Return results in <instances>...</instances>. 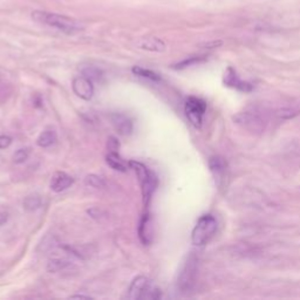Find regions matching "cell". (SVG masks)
I'll return each mask as SVG.
<instances>
[{
  "label": "cell",
  "instance_id": "obj_2",
  "mask_svg": "<svg viewBox=\"0 0 300 300\" xmlns=\"http://www.w3.org/2000/svg\"><path fill=\"white\" fill-rule=\"evenodd\" d=\"M237 125L242 126L243 128L249 130L251 133H263L266 129L269 118L265 109L258 106H252L238 113L234 118Z\"/></svg>",
  "mask_w": 300,
  "mask_h": 300
},
{
  "label": "cell",
  "instance_id": "obj_7",
  "mask_svg": "<svg viewBox=\"0 0 300 300\" xmlns=\"http://www.w3.org/2000/svg\"><path fill=\"white\" fill-rule=\"evenodd\" d=\"M185 115L196 128H201L203 123V116L207 111V105L198 97L191 96L185 102Z\"/></svg>",
  "mask_w": 300,
  "mask_h": 300
},
{
  "label": "cell",
  "instance_id": "obj_1",
  "mask_svg": "<svg viewBox=\"0 0 300 300\" xmlns=\"http://www.w3.org/2000/svg\"><path fill=\"white\" fill-rule=\"evenodd\" d=\"M32 19L39 24L54 27L66 34H75L77 32L83 30V25L80 21L58 13L34 11V12H32Z\"/></svg>",
  "mask_w": 300,
  "mask_h": 300
},
{
  "label": "cell",
  "instance_id": "obj_28",
  "mask_svg": "<svg viewBox=\"0 0 300 300\" xmlns=\"http://www.w3.org/2000/svg\"><path fill=\"white\" fill-rule=\"evenodd\" d=\"M70 298L73 299H90V297H88V295H82V294H77V295H72Z\"/></svg>",
  "mask_w": 300,
  "mask_h": 300
},
{
  "label": "cell",
  "instance_id": "obj_11",
  "mask_svg": "<svg viewBox=\"0 0 300 300\" xmlns=\"http://www.w3.org/2000/svg\"><path fill=\"white\" fill-rule=\"evenodd\" d=\"M73 184V178L66 172L58 171L53 175L51 179V189L54 192H61Z\"/></svg>",
  "mask_w": 300,
  "mask_h": 300
},
{
  "label": "cell",
  "instance_id": "obj_15",
  "mask_svg": "<svg viewBox=\"0 0 300 300\" xmlns=\"http://www.w3.org/2000/svg\"><path fill=\"white\" fill-rule=\"evenodd\" d=\"M209 164H210L211 171L215 174V177L217 179H221L222 176L225 174V168H227V163H225L223 158L218 156L210 158Z\"/></svg>",
  "mask_w": 300,
  "mask_h": 300
},
{
  "label": "cell",
  "instance_id": "obj_8",
  "mask_svg": "<svg viewBox=\"0 0 300 300\" xmlns=\"http://www.w3.org/2000/svg\"><path fill=\"white\" fill-rule=\"evenodd\" d=\"M72 88L74 93L84 101H89L94 95V86L91 83V80L83 75L77 76L73 80Z\"/></svg>",
  "mask_w": 300,
  "mask_h": 300
},
{
  "label": "cell",
  "instance_id": "obj_16",
  "mask_svg": "<svg viewBox=\"0 0 300 300\" xmlns=\"http://www.w3.org/2000/svg\"><path fill=\"white\" fill-rule=\"evenodd\" d=\"M56 141V134L53 130H46V132L41 133L40 136L38 137L37 143L39 147L41 148H47L49 146H52Z\"/></svg>",
  "mask_w": 300,
  "mask_h": 300
},
{
  "label": "cell",
  "instance_id": "obj_6",
  "mask_svg": "<svg viewBox=\"0 0 300 300\" xmlns=\"http://www.w3.org/2000/svg\"><path fill=\"white\" fill-rule=\"evenodd\" d=\"M197 265H198V260L195 255H189L186 257L177 279V285L181 292H189L192 290L193 285L196 283Z\"/></svg>",
  "mask_w": 300,
  "mask_h": 300
},
{
  "label": "cell",
  "instance_id": "obj_13",
  "mask_svg": "<svg viewBox=\"0 0 300 300\" xmlns=\"http://www.w3.org/2000/svg\"><path fill=\"white\" fill-rule=\"evenodd\" d=\"M106 160H107V163L111 165L114 170H118L121 172H126L128 170L127 168L129 167V162L127 163L126 161H123L118 153H108Z\"/></svg>",
  "mask_w": 300,
  "mask_h": 300
},
{
  "label": "cell",
  "instance_id": "obj_18",
  "mask_svg": "<svg viewBox=\"0 0 300 300\" xmlns=\"http://www.w3.org/2000/svg\"><path fill=\"white\" fill-rule=\"evenodd\" d=\"M69 262L65 258H53L47 264V270L49 272H58V271L65 269Z\"/></svg>",
  "mask_w": 300,
  "mask_h": 300
},
{
  "label": "cell",
  "instance_id": "obj_24",
  "mask_svg": "<svg viewBox=\"0 0 300 300\" xmlns=\"http://www.w3.org/2000/svg\"><path fill=\"white\" fill-rule=\"evenodd\" d=\"M202 58H192V59H189V60H184V61H182L181 63H177V65L175 66V68H185V67H188L190 65H193V63L196 62H199Z\"/></svg>",
  "mask_w": 300,
  "mask_h": 300
},
{
  "label": "cell",
  "instance_id": "obj_12",
  "mask_svg": "<svg viewBox=\"0 0 300 300\" xmlns=\"http://www.w3.org/2000/svg\"><path fill=\"white\" fill-rule=\"evenodd\" d=\"M137 46L140 48L146 49L150 52H164L165 44L158 38H142L137 41Z\"/></svg>",
  "mask_w": 300,
  "mask_h": 300
},
{
  "label": "cell",
  "instance_id": "obj_21",
  "mask_svg": "<svg viewBox=\"0 0 300 300\" xmlns=\"http://www.w3.org/2000/svg\"><path fill=\"white\" fill-rule=\"evenodd\" d=\"M40 203L41 202H40V198H39V197L28 196V197H26V199H25L24 207H25V209L28 211H33L40 207Z\"/></svg>",
  "mask_w": 300,
  "mask_h": 300
},
{
  "label": "cell",
  "instance_id": "obj_23",
  "mask_svg": "<svg viewBox=\"0 0 300 300\" xmlns=\"http://www.w3.org/2000/svg\"><path fill=\"white\" fill-rule=\"evenodd\" d=\"M27 157H28V150L27 149H19L16 151V154H14L13 161H14V163L20 164V163H24V162L27 160Z\"/></svg>",
  "mask_w": 300,
  "mask_h": 300
},
{
  "label": "cell",
  "instance_id": "obj_25",
  "mask_svg": "<svg viewBox=\"0 0 300 300\" xmlns=\"http://www.w3.org/2000/svg\"><path fill=\"white\" fill-rule=\"evenodd\" d=\"M119 147H120V144H119L118 141H116L115 137H111V139H109V141H108L109 153H118Z\"/></svg>",
  "mask_w": 300,
  "mask_h": 300
},
{
  "label": "cell",
  "instance_id": "obj_4",
  "mask_svg": "<svg viewBox=\"0 0 300 300\" xmlns=\"http://www.w3.org/2000/svg\"><path fill=\"white\" fill-rule=\"evenodd\" d=\"M217 231V221L211 215H204L197 222L191 234V242L196 246L208 244Z\"/></svg>",
  "mask_w": 300,
  "mask_h": 300
},
{
  "label": "cell",
  "instance_id": "obj_22",
  "mask_svg": "<svg viewBox=\"0 0 300 300\" xmlns=\"http://www.w3.org/2000/svg\"><path fill=\"white\" fill-rule=\"evenodd\" d=\"M84 183L87 185L93 186V188H104L105 182L101 177H98L96 175H88L86 178H84Z\"/></svg>",
  "mask_w": 300,
  "mask_h": 300
},
{
  "label": "cell",
  "instance_id": "obj_17",
  "mask_svg": "<svg viewBox=\"0 0 300 300\" xmlns=\"http://www.w3.org/2000/svg\"><path fill=\"white\" fill-rule=\"evenodd\" d=\"M133 73L135 74V75H139L141 77H146V79H149L151 81H155V82H157V81L161 80V76L158 75L157 73L153 72V70L150 69H146V68H142V67L140 66H135L133 67Z\"/></svg>",
  "mask_w": 300,
  "mask_h": 300
},
{
  "label": "cell",
  "instance_id": "obj_19",
  "mask_svg": "<svg viewBox=\"0 0 300 300\" xmlns=\"http://www.w3.org/2000/svg\"><path fill=\"white\" fill-rule=\"evenodd\" d=\"M299 114V112L297 109H293V108H281V109H278L276 112V115L278 119H281V120H290V119H293L294 116H297Z\"/></svg>",
  "mask_w": 300,
  "mask_h": 300
},
{
  "label": "cell",
  "instance_id": "obj_26",
  "mask_svg": "<svg viewBox=\"0 0 300 300\" xmlns=\"http://www.w3.org/2000/svg\"><path fill=\"white\" fill-rule=\"evenodd\" d=\"M12 142V139L7 135H2L0 136V149H6Z\"/></svg>",
  "mask_w": 300,
  "mask_h": 300
},
{
  "label": "cell",
  "instance_id": "obj_3",
  "mask_svg": "<svg viewBox=\"0 0 300 300\" xmlns=\"http://www.w3.org/2000/svg\"><path fill=\"white\" fill-rule=\"evenodd\" d=\"M129 167L134 169L135 174L139 178V182L141 184V190H142L143 196V203L144 206H149L151 197H153L155 190L157 186V177L153 171H150L146 165L140 163L136 161H130Z\"/></svg>",
  "mask_w": 300,
  "mask_h": 300
},
{
  "label": "cell",
  "instance_id": "obj_14",
  "mask_svg": "<svg viewBox=\"0 0 300 300\" xmlns=\"http://www.w3.org/2000/svg\"><path fill=\"white\" fill-rule=\"evenodd\" d=\"M225 82H227L229 86H234L236 88H238V89L244 90V91L251 89V86H250L249 83L243 82V81L239 80L237 75H236V73L231 68L228 69L227 75H225Z\"/></svg>",
  "mask_w": 300,
  "mask_h": 300
},
{
  "label": "cell",
  "instance_id": "obj_20",
  "mask_svg": "<svg viewBox=\"0 0 300 300\" xmlns=\"http://www.w3.org/2000/svg\"><path fill=\"white\" fill-rule=\"evenodd\" d=\"M82 75L88 77L89 80H98L100 77L102 76V72L98 68H96V67H87V68L82 69Z\"/></svg>",
  "mask_w": 300,
  "mask_h": 300
},
{
  "label": "cell",
  "instance_id": "obj_9",
  "mask_svg": "<svg viewBox=\"0 0 300 300\" xmlns=\"http://www.w3.org/2000/svg\"><path fill=\"white\" fill-rule=\"evenodd\" d=\"M139 238L143 245H149L154 238V225L149 214H144L139 225Z\"/></svg>",
  "mask_w": 300,
  "mask_h": 300
},
{
  "label": "cell",
  "instance_id": "obj_5",
  "mask_svg": "<svg viewBox=\"0 0 300 300\" xmlns=\"http://www.w3.org/2000/svg\"><path fill=\"white\" fill-rule=\"evenodd\" d=\"M160 297V290L155 286L153 281L146 277L140 276L135 278L129 287L128 298L132 300L158 299Z\"/></svg>",
  "mask_w": 300,
  "mask_h": 300
},
{
  "label": "cell",
  "instance_id": "obj_27",
  "mask_svg": "<svg viewBox=\"0 0 300 300\" xmlns=\"http://www.w3.org/2000/svg\"><path fill=\"white\" fill-rule=\"evenodd\" d=\"M7 221V214L0 213V225H3Z\"/></svg>",
  "mask_w": 300,
  "mask_h": 300
},
{
  "label": "cell",
  "instance_id": "obj_10",
  "mask_svg": "<svg viewBox=\"0 0 300 300\" xmlns=\"http://www.w3.org/2000/svg\"><path fill=\"white\" fill-rule=\"evenodd\" d=\"M111 121L115 129L118 130L119 134L123 136L130 135L133 133V122L128 116L125 114H120V113H114L111 115Z\"/></svg>",
  "mask_w": 300,
  "mask_h": 300
}]
</instances>
